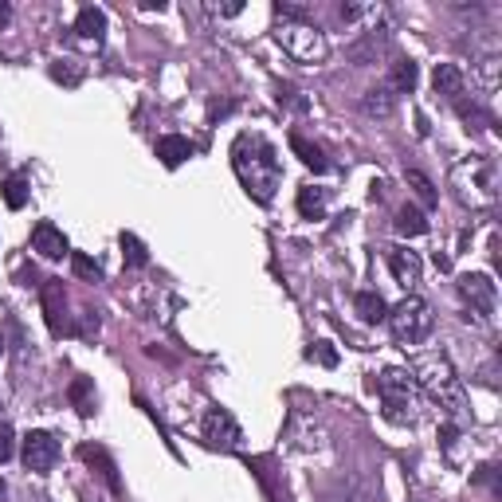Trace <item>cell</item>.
Listing matches in <instances>:
<instances>
[{"label": "cell", "mask_w": 502, "mask_h": 502, "mask_svg": "<svg viewBox=\"0 0 502 502\" xmlns=\"http://www.w3.org/2000/svg\"><path fill=\"white\" fill-rule=\"evenodd\" d=\"M397 232H400V235H424V232H428L424 212L412 209V204H405V209L397 212Z\"/></svg>", "instance_id": "cell-23"}, {"label": "cell", "mask_w": 502, "mask_h": 502, "mask_svg": "<svg viewBox=\"0 0 502 502\" xmlns=\"http://www.w3.org/2000/svg\"><path fill=\"white\" fill-rule=\"evenodd\" d=\"M122 251H126V263H130V267H137V271L150 263V255H145V243L137 240L134 232H122Z\"/></svg>", "instance_id": "cell-26"}, {"label": "cell", "mask_w": 502, "mask_h": 502, "mask_svg": "<svg viewBox=\"0 0 502 502\" xmlns=\"http://www.w3.org/2000/svg\"><path fill=\"white\" fill-rule=\"evenodd\" d=\"M71 405L83 412V416H91V412H95V389H91V381H86V377L71 381Z\"/></svg>", "instance_id": "cell-25"}, {"label": "cell", "mask_w": 502, "mask_h": 502, "mask_svg": "<svg viewBox=\"0 0 502 502\" xmlns=\"http://www.w3.org/2000/svg\"><path fill=\"white\" fill-rule=\"evenodd\" d=\"M307 358L314 361V358H318L322 361V366H338V353H333L330 350V342H314V346L307 350Z\"/></svg>", "instance_id": "cell-32"}, {"label": "cell", "mask_w": 502, "mask_h": 502, "mask_svg": "<svg viewBox=\"0 0 502 502\" xmlns=\"http://www.w3.org/2000/svg\"><path fill=\"white\" fill-rule=\"evenodd\" d=\"M405 177H408V185H412V193H416V196H420V201H424V204H428V209H432V204H436V201H440V193H436V185H432V181H428V177H424V173H420V169H408Z\"/></svg>", "instance_id": "cell-27"}, {"label": "cell", "mask_w": 502, "mask_h": 502, "mask_svg": "<svg viewBox=\"0 0 502 502\" xmlns=\"http://www.w3.org/2000/svg\"><path fill=\"white\" fill-rule=\"evenodd\" d=\"M432 86H436V95L459 103V98H464V71H459L456 63H440L436 75H432Z\"/></svg>", "instance_id": "cell-14"}, {"label": "cell", "mask_w": 502, "mask_h": 502, "mask_svg": "<svg viewBox=\"0 0 502 502\" xmlns=\"http://www.w3.org/2000/svg\"><path fill=\"white\" fill-rule=\"evenodd\" d=\"M32 251H39L44 259H63V255H71V243L52 220H39L32 228Z\"/></svg>", "instance_id": "cell-11"}, {"label": "cell", "mask_w": 502, "mask_h": 502, "mask_svg": "<svg viewBox=\"0 0 502 502\" xmlns=\"http://www.w3.org/2000/svg\"><path fill=\"white\" fill-rule=\"evenodd\" d=\"M361 111H366L369 118H389L392 114V91H389V86H373V91H366V98H361Z\"/></svg>", "instance_id": "cell-21"}, {"label": "cell", "mask_w": 502, "mask_h": 502, "mask_svg": "<svg viewBox=\"0 0 502 502\" xmlns=\"http://www.w3.org/2000/svg\"><path fill=\"white\" fill-rule=\"evenodd\" d=\"M59 459V440L52 432H28L24 436V467L32 475H47Z\"/></svg>", "instance_id": "cell-8"}, {"label": "cell", "mask_w": 502, "mask_h": 502, "mask_svg": "<svg viewBox=\"0 0 502 502\" xmlns=\"http://www.w3.org/2000/svg\"><path fill=\"white\" fill-rule=\"evenodd\" d=\"M157 157H161V165H169V169H177L181 161H189V157L196 153V145L189 142V137H181V134H165V137H157Z\"/></svg>", "instance_id": "cell-12"}, {"label": "cell", "mask_w": 502, "mask_h": 502, "mask_svg": "<svg viewBox=\"0 0 502 502\" xmlns=\"http://www.w3.org/2000/svg\"><path fill=\"white\" fill-rule=\"evenodd\" d=\"M377 392H381V405H385V416L392 424H416L420 397H416V381H412L408 369H385L377 377Z\"/></svg>", "instance_id": "cell-4"}, {"label": "cell", "mask_w": 502, "mask_h": 502, "mask_svg": "<svg viewBox=\"0 0 502 502\" xmlns=\"http://www.w3.org/2000/svg\"><path fill=\"white\" fill-rule=\"evenodd\" d=\"M279 32H275V39L283 44V52H287L294 63H322V59L330 55V44H326V32H322L318 24H310V20H287L279 16Z\"/></svg>", "instance_id": "cell-5"}, {"label": "cell", "mask_w": 502, "mask_h": 502, "mask_svg": "<svg viewBox=\"0 0 502 502\" xmlns=\"http://www.w3.org/2000/svg\"><path fill=\"white\" fill-rule=\"evenodd\" d=\"M353 310L361 314V322H373V326L389 318V307H385V299H381L377 291H358L353 294Z\"/></svg>", "instance_id": "cell-16"}, {"label": "cell", "mask_w": 502, "mask_h": 502, "mask_svg": "<svg viewBox=\"0 0 502 502\" xmlns=\"http://www.w3.org/2000/svg\"><path fill=\"white\" fill-rule=\"evenodd\" d=\"M75 32L83 36V39H95V44H103V36H106V12H103V8H95V4L78 8Z\"/></svg>", "instance_id": "cell-15"}, {"label": "cell", "mask_w": 502, "mask_h": 502, "mask_svg": "<svg viewBox=\"0 0 502 502\" xmlns=\"http://www.w3.org/2000/svg\"><path fill=\"white\" fill-rule=\"evenodd\" d=\"M4 204H8L12 212H20V209L28 204V181H24V173H12V177L4 181Z\"/></svg>", "instance_id": "cell-24"}, {"label": "cell", "mask_w": 502, "mask_h": 502, "mask_svg": "<svg viewBox=\"0 0 502 502\" xmlns=\"http://www.w3.org/2000/svg\"><path fill=\"white\" fill-rule=\"evenodd\" d=\"M71 267H75L78 279H86V283H98V279H103V267H98L91 255H83V251H71Z\"/></svg>", "instance_id": "cell-28"}, {"label": "cell", "mask_w": 502, "mask_h": 502, "mask_svg": "<svg viewBox=\"0 0 502 502\" xmlns=\"http://www.w3.org/2000/svg\"><path fill=\"white\" fill-rule=\"evenodd\" d=\"M459 294L467 299V307H471V314H475L479 322H490V318H495L498 294H495V283H490V275H464V279H459ZM471 314H467V318H471Z\"/></svg>", "instance_id": "cell-7"}, {"label": "cell", "mask_w": 502, "mask_h": 502, "mask_svg": "<svg viewBox=\"0 0 502 502\" xmlns=\"http://www.w3.org/2000/svg\"><path fill=\"white\" fill-rule=\"evenodd\" d=\"M389 330L392 338L400 342V346H420V342L432 333V326H436V314H432V307L420 294H408L405 302H397V307L389 310Z\"/></svg>", "instance_id": "cell-6"}, {"label": "cell", "mask_w": 502, "mask_h": 502, "mask_svg": "<svg viewBox=\"0 0 502 502\" xmlns=\"http://www.w3.org/2000/svg\"><path fill=\"white\" fill-rule=\"evenodd\" d=\"M389 271H392V279L400 283L408 294L420 287V275H424V263H420V255L416 251H408V248H389Z\"/></svg>", "instance_id": "cell-10"}, {"label": "cell", "mask_w": 502, "mask_h": 502, "mask_svg": "<svg viewBox=\"0 0 502 502\" xmlns=\"http://www.w3.org/2000/svg\"><path fill=\"white\" fill-rule=\"evenodd\" d=\"M44 314H47V326H52V333H63V287H59L55 279L44 283Z\"/></svg>", "instance_id": "cell-17"}, {"label": "cell", "mask_w": 502, "mask_h": 502, "mask_svg": "<svg viewBox=\"0 0 502 502\" xmlns=\"http://www.w3.org/2000/svg\"><path fill=\"white\" fill-rule=\"evenodd\" d=\"M416 78H420V67L412 63V59H400V63L392 67V83H389V91L412 95V91H416Z\"/></svg>", "instance_id": "cell-22"}, {"label": "cell", "mask_w": 502, "mask_h": 502, "mask_svg": "<svg viewBox=\"0 0 502 502\" xmlns=\"http://www.w3.org/2000/svg\"><path fill=\"white\" fill-rule=\"evenodd\" d=\"M24 502H52V498H47V495H28Z\"/></svg>", "instance_id": "cell-34"}, {"label": "cell", "mask_w": 502, "mask_h": 502, "mask_svg": "<svg viewBox=\"0 0 502 502\" xmlns=\"http://www.w3.org/2000/svg\"><path fill=\"white\" fill-rule=\"evenodd\" d=\"M4 495H8V487H4V479H0V502H4Z\"/></svg>", "instance_id": "cell-35"}, {"label": "cell", "mask_w": 502, "mask_h": 502, "mask_svg": "<svg viewBox=\"0 0 502 502\" xmlns=\"http://www.w3.org/2000/svg\"><path fill=\"white\" fill-rule=\"evenodd\" d=\"M204 440H209V448H220V451H235L240 448V424H235V416L228 408H209V416H204Z\"/></svg>", "instance_id": "cell-9"}, {"label": "cell", "mask_w": 502, "mask_h": 502, "mask_svg": "<svg viewBox=\"0 0 502 502\" xmlns=\"http://www.w3.org/2000/svg\"><path fill=\"white\" fill-rule=\"evenodd\" d=\"M322 212H326V189L302 185L299 189V216L302 220H322Z\"/></svg>", "instance_id": "cell-19"}, {"label": "cell", "mask_w": 502, "mask_h": 502, "mask_svg": "<svg viewBox=\"0 0 502 502\" xmlns=\"http://www.w3.org/2000/svg\"><path fill=\"white\" fill-rule=\"evenodd\" d=\"M8 20H12V8H8V4H4V0H0V28H4V24H8Z\"/></svg>", "instance_id": "cell-33"}, {"label": "cell", "mask_w": 502, "mask_h": 502, "mask_svg": "<svg viewBox=\"0 0 502 502\" xmlns=\"http://www.w3.org/2000/svg\"><path fill=\"white\" fill-rule=\"evenodd\" d=\"M78 456H83L86 464H98V471H103V479H106V487H111L114 495H122V483H118V471H114L111 456H106L103 448H91V444H83V448H78Z\"/></svg>", "instance_id": "cell-18"}, {"label": "cell", "mask_w": 502, "mask_h": 502, "mask_svg": "<svg viewBox=\"0 0 502 502\" xmlns=\"http://www.w3.org/2000/svg\"><path fill=\"white\" fill-rule=\"evenodd\" d=\"M291 150L299 153V157H302V165H310L314 173H326V169H330V161L322 157V150H318V145H310L302 134H291Z\"/></svg>", "instance_id": "cell-20"}, {"label": "cell", "mask_w": 502, "mask_h": 502, "mask_svg": "<svg viewBox=\"0 0 502 502\" xmlns=\"http://www.w3.org/2000/svg\"><path fill=\"white\" fill-rule=\"evenodd\" d=\"M232 165H235V177L243 181V189L259 204H271V196L283 181V165H279V157H275V145L267 137L240 134L232 145Z\"/></svg>", "instance_id": "cell-1"}, {"label": "cell", "mask_w": 502, "mask_h": 502, "mask_svg": "<svg viewBox=\"0 0 502 502\" xmlns=\"http://www.w3.org/2000/svg\"><path fill=\"white\" fill-rule=\"evenodd\" d=\"M330 502H377V487H373L369 479L350 475L346 483H338L330 490Z\"/></svg>", "instance_id": "cell-13"}, {"label": "cell", "mask_w": 502, "mask_h": 502, "mask_svg": "<svg viewBox=\"0 0 502 502\" xmlns=\"http://www.w3.org/2000/svg\"><path fill=\"white\" fill-rule=\"evenodd\" d=\"M456 196L471 209H490L498 201V165L490 157H467L464 165H456L451 173Z\"/></svg>", "instance_id": "cell-3"}, {"label": "cell", "mask_w": 502, "mask_h": 502, "mask_svg": "<svg viewBox=\"0 0 502 502\" xmlns=\"http://www.w3.org/2000/svg\"><path fill=\"white\" fill-rule=\"evenodd\" d=\"M12 451H16V432H12V424H0V464H8Z\"/></svg>", "instance_id": "cell-30"}, {"label": "cell", "mask_w": 502, "mask_h": 502, "mask_svg": "<svg viewBox=\"0 0 502 502\" xmlns=\"http://www.w3.org/2000/svg\"><path fill=\"white\" fill-rule=\"evenodd\" d=\"M0 353H4V338H0Z\"/></svg>", "instance_id": "cell-36"}, {"label": "cell", "mask_w": 502, "mask_h": 502, "mask_svg": "<svg viewBox=\"0 0 502 502\" xmlns=\"http://www.w3.org/2000/svg\"><path fill=\"white\" fill-rule=\"evenodd\" d=\"M479 78H483L487 91H495V86H498V59H495V55L479 63Z\"/></svg>", "instance_id": "cell-31"}, {"label": "cell", "mask_w": 502, "mask_h": 502, "mask_svg": "<svg viewBox=\"0 0 502 502\" xmlns=\"http://www.w3.org/2000/svg\"><path fill=\"white\" fill-rule=\"evenodd\" d=\"M412 381H420V389H424L448 416H456V420L467 416V389H464V381L456 377V369H451V361L444 353H424V358H416Z\"/></svg>", "instance_id": "cell-2"}, {"label": "cell", "mask_w": 502, "mask_h": 502, "mask_svg": "<svg viewBox=\"0 0 502 502\" xmlns=\"http://www.w3.org/2000/svg\"><path fill=\"white\" fill-rule=\"evenodd\" d=\"M52 78L55 83H67V86H78V78H83V67L75 63V59H59L52 67Z\"/></svg>", "instance_id": "cell-29"}]
</instances>
